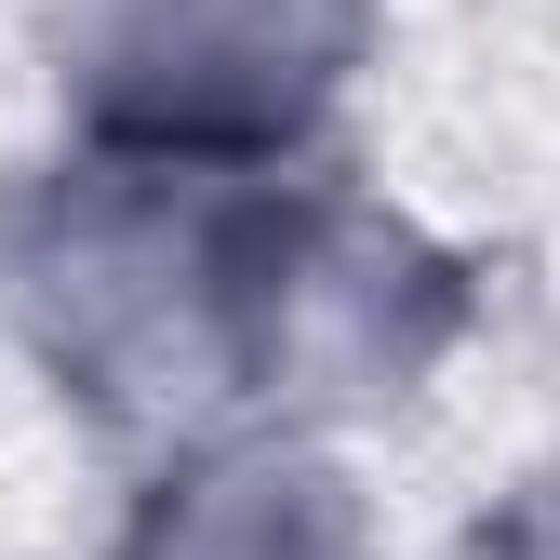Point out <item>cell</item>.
<instances>
[{
    "instance_id": "cell-1",
    "label": "cell",
    "mask_w": 560,
    "mask_h": 560,
    "mask_svg": "<svg viewBox=\"0 0 560 560\" xmlns=\"http://www.w3.org/2000/svg\"><path fill=\"white\" fill-rule=\"evenodd\" d=\"M347 0H107V120L174 148H267L334 94Z\"/></svg>"
}]
</instances>
